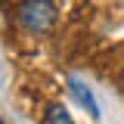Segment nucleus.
<instances>
[{
	"label": "nucleus",
	"instance_id": "nucleus-1",
	"mask_svg": "<svg viewBox=\"0 0 124 124\" xmlns=\"http://www.w3.org/2000/svg\"><path fill=\"white\" fill-rule=\"evenodd\" d=\"M16 19L31 34H46L56 25V3L53 0H22L16 9Z\"/></svg>",
	"mask_w": 124,
	"mask_h": 124
},
{
	"label": "nucleus",
	"instance_id": "nucleus-2",
	"mask_svg": "<svg viewBox=\"0 0 124 124\" xmlns=\"http://www.w3.org/2000/svg\"><path fill=\"white\" fill-rule=\"evenodd\" d=\"M40 124H75V121H71V115H68L62 106H50V108L44 112Z\"/></svg>",
	"mask_w": 124,
	"mask_h": 124
},
{
	"label": "nucleus",
	"instance_id": "nucleus-3",
	"mask_svg": "<svg viewBox=\"0 0 124 124\" xmlns=\"http://www.w3.org/2000/svg\"><path fill=\"white\" fill-rule=\"evenodd\" d=\"M121 87H124V71H121Z\"/></svg>",
	"mask_w": 124,
	"mask_h": 124
},
{
	"label": "nucleus",
	"instance_id": "nucleus-4",
	"mask_svg": "<svg viewBox=\"0 0 124 124\" xmlns=\"http://www.w3.org/2000/svg\"><path fill=\"white\" fill-rule=\"evenodd\" d=\"M0 6H3V0H0Z\"/></svg>",
	"mask_w": 124,
	"mask_h": 124
}]
</instances>
